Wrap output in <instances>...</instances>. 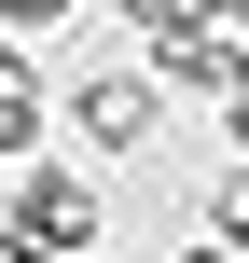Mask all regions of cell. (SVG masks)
<instances>
[{
  "label": "cell",
  "instance_id": "1",
  "mask_svg": "<svg viewBox=\"0 0 249 263\" xmlns=\"http://www.w3.org/2000/svg\"><path fill=\"white\" fill-rule=\"evenodd\" d=\"M0 222L28 236V250H111V208H97V180L69 166V153H28V166H0Z\"/></svg>",
  "mask_w": 249,
  "mask_h": 263
},
{
  "label": "cell",
  "instance_id": "2",
  "mask_svg": "<svg viewBox=\"0 0 249 263\" xmlns=\"http://www.w3.org/2000/svg\"><path fill=\"white\" fill-rule=\"evenodd\" d=\"M55 139H83L97 166L152 153V139H166V69H83V83L55 97Z\"/></svg>",
  "mask_w": 249,
  "mask_h": 263
},
{
  "label": "cell",
  "instance_id": "3",
  "mask_svg": "<svg viewBox=\"0 0 249 263\" xmlns=\"http://www.w3.org/2000/svg\"><path fill=\"white\" fill-rule=\"evenodd\" d=\"M42 125H55V97H42V42H0V166H28Z\"/></svg>",
  "mask_w": 249,
  "mask_h": 263
},
{
  "label": "cell",
  "instance_id": "4",
  "mask_svg": "<svg viewBox=\"0 0 249 263\" xmlns=\"http://www.w3.org/2000/svg\"><path fill=\"white\" fill-rule=\"evenodd\" d=\"M208 236H222V250H249V153L208 180Z\"/></svg>",
  "mask_w": 249,
  "mask_h": 263
},
{
  "label": "cell",
  "instance_id": "5",
  "mask_svg": "<svg viewBox=\"0 0 249 263\" xmlns=\"http://www.w3.org/2000/svg\"><path fill=\"white\" fill-rule=\"evenodd\" d=\"M111 14H125L139 42H180V28H208V0H111Z\"/></svg>",
  "mask_w": 249,
  "mask_h": 263
},
{
  "label": "cell",
  "instance_id": "6",
  "mask_svg": "<svg viewBox=\"0 0 249 263\" xmlns=\"http://www.w3.org/2000/svg\"><path fill=\"white\" fill-rule=\"evenodd\" d=\"M55 14H83V0H0V42H42Z\"/></svg>",
  "mask_w": 249,
  "mask_h": 263
},
{
  "label": "cell",
  "instance_id": "7",
  "mask_svg": "<svg viewBox=\"0 0 249 263\" xmlns=\"http://www.w3.org/2000/svg\"><path fill=\"white\" fill-rule=\"evenodd\" d=\"M222 139H236V153H249V69H236V83H222Z\"/></svg>",
  "mask_w": 249,
  "mask_h": 263
},
{
  "label": "cell",
  "instance_id": "8",
  "mask_svg": "<svg viewBox=\"0 0 249 263\" xmlns=\"http://www.w3.org/2000/svg\"><path fill=\"white\" fill-rule=\"evenodd\" d=\"M0 263H55V250H28V236H14V222H0Z\"/></svg>",
  "mask_w": 249,
  "mask_h": 263
},
{
  "label": "cell",
  "instance_id": "9",
  "mask_svg": "<svg viewBox=\"0 0 249 263\" xmlns=\"http://www.w3.org/2000/svg\"><path fill=\"white\" fill-rule=\"evenodd\" d=\"M166 263H249V250H222V236H208V250H166Z\"/></svg>",
  "mask_w": 249,
  "mask_h": 263
},
{
  "label": "cell",
  "instance_id": "10",
  "mask_svg": "<svg viewBox=\"0 0 249 263\" xmlns=\"http://www.w3.org/2000/svg\"><path fill=\"white\" fill-rule=\"evenodd\" d=\"M69 263H139V250H69Z\"/></svg>",
  "mask_w": 249,
  "mask_h": 263
}]
</instances>
